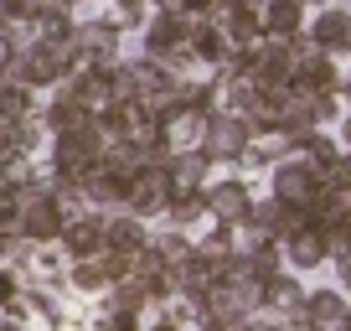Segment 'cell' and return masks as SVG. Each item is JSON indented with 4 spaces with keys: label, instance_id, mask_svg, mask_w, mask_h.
I'll return each mask as SVG.
<instances>
[{
    "label": "cell",
    "instance_id": "6da1fadb",
    "mask_svg": "<svg viewBox=\"0 0 351 331\" xmlns=\"http://www.w3.org/2000/svg\"><path fill=\"white\" fill-rule=\"evenodd\" d=\"M274 197L289 202V207H310L315 202V176H310L305 166H285L274 176Z\"/></svg>",
    "mask_w": 351,
    "mask_h": 331
},
{
    "label": "cell",
    "instance_id": "7a4b0ae2",
    "mask_svg": "<svg viewBox=\"0 0 351 331\" xmlns=\"http://www.w3.org/2000/svg\"><path fill=\"white\" fill-rule=\"evenodd\" d=\"M310 316H315L320 331H346V306L336 295H315L310 300Z\"/></svg>",
    "mask_w": 351,
    "mask_h": 331
},
{
    "label": "cell",
    "instance_id": "3957f363",
    "mask_svg": "<svg viewBox=\"0 0 351 331\" xmlns=\"http://www.w3.org/2000/svg\"><path fill=\"white\" fill-rule=\"evenodd\" d=\"M57 222H62L57 202H32V207H26V233H32V238H47V233H57Z\"/></svg>",
    "mask_w": 351,
    "mask_h": 331
},
{
    "label": "cell",
    "instance_id": "277c9868",
    "mask_svg": "<svg viewBox=\"0 0 351 331\" xmlns=\"http://www.w3.org/2000/svg\"><path fill=\"white\" fill-rule=\"evenodd\" d=\"M181 36H186V21H181V16H155V26H150V47L155 52H171Z\"/></svg>",
    "mask_w": 351,
    "mask_h": 331
},
{
    "label": "cell",
    "instance_id": "5b68a950",
    "mask_svg": "<svg viewBox=\"0 0 351 331\" xmlns=\"http://www.w3.org/2000/svg\"><path fill=\"white\" fill-rule=\"evenodd\" d=\"M212 212H217V218H243V212H248V192L243 187H217L212 192Z\"/></svg>",
    "mask_w": 351,
    "mask_h": 331
},
{
    "label": "cell",
    "instance_id": "8992f818",
    "mask_svg": "<svg viewBox=\"0 0 351 331\" xmlns=\"http://www.w3.org/2000/svg\"><path fill=\"white\" fill-rule=\"evenodd\" d=\"M346 36H351V21H346L341 11L315 21V42H320V47H346Z\"/></svg>",
    "mask_w": 351,
    "mask_h": 331
},
{
    "label": "cell",
    "instance_id": "52a82bcc",
    "mask_svg": "<svg viewBox=\"0 0 351 331\" xmlns=\"http://www.w3.org/2000/svg\"><path fill=\"white\" fill-rule=\"evenodd\" d=\"M243 135H248V130H243L238 119H217V124L207 130V140H212V150L228 155V150H238V145H243Z\"/></svg>",
    "mask_w": 351,
    "mask_h": 331
},
{
    "label": "cell",
    "instance_id": "ba28073f",
    "mask_svg": "<svg viewBox=\"0 0 351 331\" xmlns=\"http://www.w3.org/2000/svg\"><path fill=\"white\" fill-rule=\"evenodd\" d=\"M67 243H73V254H93L104 243V228L99 222H73V228H67Z\"/></svg>",
    "mask_w": 351,
    "mask_h": 331
},
{
    "label": "cell",
    "instance_id": "9c48e42d",
    "mask_svg": "<svg viewBox=\"0 0 351 331\" xmlns=\"http://www.w3.org/2000/svg\"><path fill=\"white\" fill-rule=\"evenodd\" d=\"M289 254H295V264H315V259H326V238L320 233H300Z\"/></svg>",
    "mask_w": 351,
    "mask_h": 331
},
{
    "label": "cell",
    "instance_id": "30bf717a",
    "mask_svg": "<svg viewBox=\"0 0 351 331\" xmlns=\"http://www.w3.org/2000/svg\"><path fill=\"white\" fill-rule=\"evenodd\" d=\"M295 21H300L295 0H274V5H269V32H295Z\"/></svg>",
    "mask_w": 351,
    "mask_h": 331
},
{
    "label": "cell",
    "instance_id": "8fae6325",
    "mask_svg": "<svg viewBox=\"0 0 351 331\" xmlns=\"http://www.w3.org/2000/svg\"><path fill=\"white\" fill-rule=\"evenodd\" d=\"M109 238L119 243L124 254H134V249L145 243V233H140V222H109Z\"/></svg>",
    "mask_w": 351,
    "mask_h": 331
},
{
    "label": "cell",
    "instance_id": "7c38bea8",
    "mask_svg": "<svg viewBox=\"0 0 351 331\" xmlns=\"http://www.w3.org/2000/svg\"><path fill=\"white\" fill-rule=\"evenodd\" d=\"M197 52L202 57H222V36L217 32H197Z\"/></svg>",
    "mask_w": 351,
    "mask_h": 331
},
{
    "label": "cell",
    "instance_id": "4fadbf2b",
    "mask_svg": "<svg viewBox=\"0 0 351 331\" xmlns=\"http://www.w3.org/2000/svg\"><path fill=\"white\" fill-rule=\"evenodd\" d=\"M11 222H16V197L0 187V228H11Z\"/></svg>",
    "mask_w": 351,
    "mask_h": 331
},
{
    "label": "cell",
    "instance_id": "5bb4252c",
    "mask_svg": "<svg viewBox=\"0 0 351 331\" xmlns=\"http://www.w3.org/2000/svg\"><path fill=\"white\" fill-rule=\"evenodd\" d=\"M11 57H16V47H11V36H0V67L11 62Z\"/></svg>",
    "mask_w": 351,
    "mask_h": 331
},
{
    "label": "cell",
    "instance_id": "9a60e30c",
    "mask_svg": "<svg viewBox=\"0 0 351 331\" xmlns=\"http://www.w3.org/2000/svg\"><path fill=\"white\" fill-rule=\"evenodd\" d=\"M212 0H181V11H207Z\"/></svg>",
    "mask_w": 351,
    "mask_h": 331
},
{
    "label": "cell",
    "instance_id": "2e32d148",
    "mask_svg": "<svg viewBox=\"0 0 351 331\" xmlns=\"http://www.w3.org/2000/svg\"><path fill=\"white\" fill-rule=\"evenodd\" d=\"M21 11V0H0V16H16Z\"/></svg>",
    "mask_w": 351,
    "mask_h": 331
},
{
    "label": "cell",
    "instance_id": "e0dca14e",
    "mask_svg": "<svg viewBox=\"0 0 351 331\" xmlns=\"http://www.w3.org/2000/svg\"><path fill=\"white\" fill-rule=\"evenodd\" d=\"M0 300H11V279L5 275H0Z\"/></svg>",
    "mask_w": 351,
    "mask_h": 331
},
{
    "label": "cell",
    "instance_id": "ac0fdd59",
    "mask_svg": "<svg viewBox=\"0 0 351 331\" xmlns=\"http://www.w3.org/2000/svg\"><path fill=\"white\" fill-rule=\"evenodd\" d=\"M346 326H351V310H346Z\"/></svg>",
    "mask_w": 351,
    "mask_h": 331
},
{
    "label": "cell",
    "instance_id": "d6986e66",
    "mask_svg": "<svg viewBox=\"0 0 351 331\" xmlns=\"http://www.w3.org/2000/svg\"><path fill=\"white\" fill-rule=\"evenodd\" d=\"M346 135H351V124H346Z\"/></svg>",
    "mask_w": 351,
    "mask_h": 331
}]
</instances>
